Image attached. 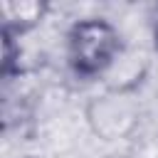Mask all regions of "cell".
<instances>
[{"mask_svg":"<svg viewBox=\"0 0 158 158\" xmlns=\"http://www.w3.org/2000/svg\"><path fill=\"white\" fill-rule=\"evenodd\" d=\"M126 47L123 35L106 17H79L64 35L67 64L84 79H104Z\"/></svg>","mask_w":158,"mask_h":158,"instance_id":"cell-1","label":"cell"},{"mask_svg":"<svg viewBox=\"0 0 158 158\" xmlns=\"http://www.w3.org/2000/svg\"><path fill=\"white\" fill-rule=\"evenodd\" d=\"M143 118L141 101L136 99V91H111L104 89L101 94H94L84 106V121L94 138L101 143H118L128 141Z\"/></svg>","mask_w":158,"mask_h":158,"instance_id":"cell-2","label":"cell"},{"mask_svg":"<svg viewBox=\"0 0 158 158\" xmlns=\"http://www.w3.org/2000/svg\"><path fill=\"white\" fill-rule=\"evenodd\" d=\"M49 5L44 0H0V32L25 37L44 22Z\"/></svg>","mask_w":158,"mask_h":158,"instance_id":"cell-3","label":"cell"},{"mask_svg":"<svg viewBox=\"0 0 158 158\" xmlns=\"http://www.w3.org/2000/svg\"><path fill=\"white\" fill-rule=\"evenodd\" d=\"M146 74H148V59L141 52L126 47L101 81H104V89H111V91H136L143 84Z\"/></svg>","mask_w":158,"mask_h":158,"instance_id":"cell-4","label":"cell"},{"mask_svg":"<svg viewBox=\"0 0 158 158\" xmlns=\"http://www.w3.org/2000/svg\"><path fill=\"white\" fill-rule=\"evenodd\" d=\"M156 47H158V27H156Z\"/></svg>","mask_w":158,"mask_h":158,"instance_id":"cell-5","label":"cell"}]
</instances>
